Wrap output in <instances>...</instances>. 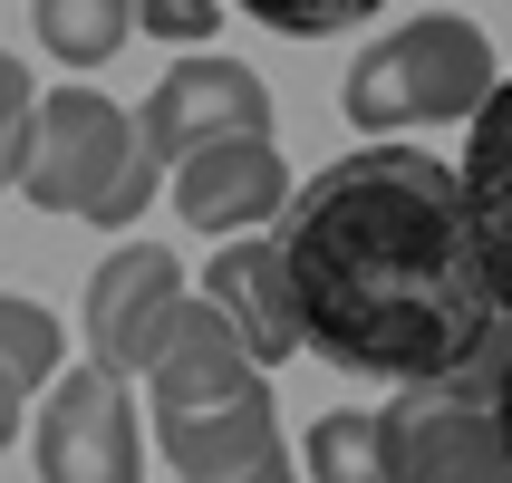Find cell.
<instances>
[{"label":"cell","mask_w":512,"mask_h":483,"mask_svg":"<svg viewBox=\"0 0 512 483\" xmlns=\"http://www.w3.org/2000/svg\"><path fill=\"white\" fill-rule=\"evenodd\" d=\"M281 261L300 300V348L348 377H474L503 290L484 271V232L464 213V184L426 145H358L319 165L281 213Z\"/></svg>","instance_id":"cell-1"},{"label":"cell","mask_w":512,"mask_h":483,"mask_svg":"<svg viewBox=\"0 0 512 483\" xmlns=\"http://www.w3.org/2000/svg\"><path fill=\"white\" fill-rule=\"evenodd\" d=\"M503 87V68H493V39L464 10H416L406 29H387V39H368V49L348 58L339 78V107L348 126L368 145H397L406 126H445V116H484V97Z\"/></svg>","instance_id":"cell-2"},{"label":"cell","mask_w":512,"mask_h":483,"mask_svg":"<svg viewBox=\"0 0 512 483\" xmlns=\"http://www.w3.org/2000/svg\"><path fill=\"white\" fill-rule=\"evenodd\" d=\"M29 464L39 483H145V416L126 377L97 358L58 368V387H39V416H29Z\"/></svg>","instance_id":"cell-3"},{"label":"cell","mask_w":512,"mask_h":483,"mask_svg":"<svg viewBox=\"0 0 512 483\" xmlns=\"http://www.w3.org/2000/svg\"><path fill=\"white\" fill-rule=\"evenodd\" d=\"M223 136H271V87H261L252 58H223V49H184L165 78L145 87L136 107V155L155 174H174L184 155Z\"/></svg>","instance_id":"cell-4"},{"label":"cell","mask_w":512,"mask_h":483,"mask_svg":"<svg viewBox=\"0 0 512 483\" xmlns=\"http://www.w3.org/2000/svg\"><path fill=\"white\" fill-rule=\"evenodd\" d=\"M126 165H136V107H116V97H97V87L39 97V136H29V174H20V194L39 203V213L97 223Z\"/></svg>","instance_id":"cell-5"},{"label":"cell","mask_w":512,"mask_h":483,"mask_svg":"<svg viewBox=\"0 0 512 483\" xmlns=\"http://www.w3.org/2000/svg\"><path fill=\"white\" fill-rule=\"evenodd\" d=\"M377 435H387V483H512L493 397H474L464 377L397 387L377 406Z\"/></svg>","instance_id":"cell-6"},{"label":"cell","mask_w":512,"mask_h":483,"mask_svg":"<svg viewBox=\"0 0 512 483\" xmlns=\"http://www.w3.org/2000/svg\"><path fill=\"white\" fill-rule=\"evenodd\" d=\"M184 300L194 290H184V261L165 242H116L87 281V358L116 377H145V358H155V339Z\"/></svg>","instance_id":"cell-7"},{"label":"cell","mask_w":512,"mask_h":483,"mask_svg":"<svg viewBox=\"0 0 512 483\" xmlns=\"http://www.w3.org/2000/svg\"><path fill=\"white\" fill-rule=\"evenodd\" d=\"M145 426H155V455L184 483H300L271 387H252L232 406H203V416H145Z\"/></svg>","instance_id":"cell-8"},{"label":"cell","mask_w":512,"mask_h":483,"mask_svg":"<svg viewBox=\"0 0 512 483\" xmlns=\"http://www.w3.org/2000/svg\"><path fill=\"white\" fill-rule=\"evenodd\" d=\"M252 387H261V358L242 348V329L194 290V300L165 319L155 358H145V416H203V406L252 397Z\"/></svg>","instance_id":"cell-9"},{"label":"cell","mask_w":512,"mask_h":483,"mask_svg":"<svg viewBox=\"0 0 512 483\" xmlns=\"http://www.w3.org/2000/svg\"><path fill=\"white\" fill-rule=\"evenodd\" d=\"M174 213L194 232H223V242H242L252 223H281L290 213V165L271 136H223L203 145V155H184L174 165Z\"/></svg>","instance_id":"cell-10"},{"label":"cell","mask_w":512,"mask_h":483,"mask_svg":"<svg viewBox=\"0 0 512 483\" xmlns=\"http://www.w3.org/2000/svg\"><path fill=\"white\" fill-rule=\"evenodd\" d=\"M203 300L242 329V348H252L261 368H281L290 348H300V300H290V261H281V242H223L213 252V271H203Z\"/></svg>","instance_id":"cell-11"},{"label":"cell","mask_w":512,"mask_h":483,"mask_svg":"<svg viewBox=\"0 0 512 483\" xmlns=\"http://www.w3.org/2000/svg\"><path fill=\"white\" fill-rule=\"evenodd\" d=\"M464 213H474V232H484V271L493 290H503V310H512V78L484 97V116L464 126Z\"/></svg>","instance_id":"cell-12"},{"label":"cell","mask_w":512,"mask_h":483,"mask_svg":"<svg viewBox=\"0 0 512 483\" xmlns=\"http://www.w3.org/2000/svg\"><path fill=\"white\" fill-rule=\"evenodd\" d=\"M29 29H39V49H49L58 68H97V58L126 49L136 0H29Z\"/></svg>","instance_id":"cell-13"},{"label":"cell","mask_w":512,"mask_h":483,"mask_svg":"<svg viewBox=\"0 0 512 483\" xmlns=\"http://www.w3.org/2000/svg\"><path fill=\"white\" fill-rule=\"evenodd\" d=\"M300 474H310V483H387V435H377V416H368V406H329V416H310Z\"/></svg>","instance_id":"cell-14"},{"label":"cell","mask_w":512,"mask_h":483,"mask_svg":"<svg viewBox=\"0 0 512 483\" xmlns=\"http://www.w3.org/2000/svg\"><path fill=\"white\" fill-rule=\"evenodd\" d=\"M58 319L39 310V300H10V290H0V368L20 377L29 397H39V387H58Z\"/></svg>","instance_id":"cell-15"},{"label":"cell","mask_w":512,"mask_h":483,"mask_svg":"<svg viewBox=\"0 0 512 483\" xmlns=\"http://www.w3.org/2000/svg\"><path fill=\"white\" fill-rule=\"evenodd\" d=\"M232 10L281 29V39H339V29H368L387 0H232Z\"/></svg>","instance_id":"cell-16"},{"label":"cell","mask_w":512,"mask_h":483,"mask_svg":"<svg viewBox=\"0 0 512 483\" xmlns=\"http://www.w3.org/2000/svg\"><path fill=\"white\" fill-rule=\"evenodd\" d=\"M29 136H39V78H29V58L0 49V184L29 174Z\"/></svg>","instance_id":"cell-17"},{"label":"cell","mask_w":512,"mask_h":483,"mask_svg":"<svg viewBox=\"0 0 512 483\" xmlns=\"http://www.w3.org/2000/svg\"><path fill=\"white\" fill-rule=\"evenodd\" d=\"M213 20H223V0H136V29L145 39H174V49L213 39Z\"/></svg>","instance_id":"cell-18"},{"label":"cell","mask_w":512,"mask_h":483,"mask_svg":"<svg viewBox=\"0 0 512 483\" xmlns=\"http://www.w3.org/2000/svg\"><path fill=\"white\" fill-rule=\"evenodd\" d=\"M20 426H29V387H20L10 368H0V455L20 445Z\"/></svg>","instance_id":"cell-19"},{"label":"cell","mask_w":512,"mask_h":483,"mask_svg":"<svg viewBox=\"0 0 512 483\" xmlns=\"http://www.w3.org/2000/svg\"><path fill=\"white\" fill-rule=\"evenodd\" d=\"M493 426H503V464H512V358H503V377H493Z\"/></svg>","instance_id":"cell-20"}]
</instances>
